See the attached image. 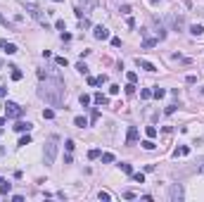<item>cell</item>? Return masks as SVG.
I'll return each mask as SVG.
<instances>
[{
    "mask_svg": "<svg viewBox=\"0 0 204 202\" xmlns=\"http://www.w3.org/2000/svg\"><path fill=\"white\" fill-rule=\"evenodd\" d=\"M38 98L52 107H60L64 102V81L60 76H45L38 88Z\"/></svg>",
    "mask_w": 204,
    "mask_h": 202,
    "instance_id": "1",
    "label": "cell"
},
{
    "mask_svg": "<svg viewBox=\"0 0 204 202\" xmlns=\"http://www.w3.org/2000/svg\"><path fill=\"white\" fill-rule=\"evenodd\" d=\"M55 157H57V136H52L48 143H45V152H43L45 166H52L55 164Z\"/></svg>",
    "mask_w": 204,
    "mask_h": 202,
    "instance_id": "2",
    "label": "cell"
},
{
    "mask_svg": "<svg viewBox=\"0 0 204 202\" xmlns=\"http://www.w3.org/2000/svg\"><path fill=\"white\" fill-rule=\"evenodd\" d=\"M26 12L36 19V21H38V24H40V26H48V17H45V12H43L40 7H36V5H31V2H29V5H26Z\"/></svg>",
    "mask_w": 204,
    "mask_h": 202,
    "instance_id": "3",
    "label": "cell"
},
{
    "mask_svg": "<svg viewBox=\"0 0 204 202\" xmlns=\"http://www.w3.org/2000/svg\"><path fill=\"white\" fill-rule=\"evenodd\" d=\"M5 117H7V119H19V117H21V107H19L17 102L7 100L5 102Z\"/></svg>",
    "mask_w": 204,
    "mask_h": 202,
    "instance_id": "4",
    "label": "cell"
},
{
    "mask_svg": "<svg viewBox=\"0 0 204 202\" xmlns=\"http://www.w3.org/2000/svg\"><path fill=\"white\" fill-rule=\"evenodd\" d=\"M183 195H185V193H183V185H180V183H173L169 188V200L171 202H180V200H183Z\"/></svg>",
    "mask_w": 204,
    "mask_h": 202,
    "instance_id": "5",
    "label": "cell"
},
{
    "mask_svg": "<svg viewBox=\"0 0 204 202\" xmlns=\"http://www.w3.org/2000/svg\"><path fill=\"white\" fill-rule=\"evenodd\" d=\"M171 29H173V31H183V29H185L183 14H173V17H171Z\"/></svg>",
    "mask_w": 204,
    "mask_h": 202,
    "instance_id": "6",
    "label": "cell"
},
{
    "mask_svg": "<svg viewBox=\"0 0 204 202\" xmlns=\"http://www.w3.org/2000/svg\"><path fill=\"white\" fill-rule=\"evenodd\" d=\"M138 140V126H128V133H126V145H135Z\"/></svg>",
    "mask_w": 204,
    "mask_h": 202,
    "instance_id": "7",
    "label": "cell"
},
{
    "mask_svg": "<svg viewBox=\"0 0 204 202\" xmlns=\"http://www.w3.org/2000/svg\"><path fill=\"white\" fill-rule=\"evenodd\" d=\"M93 36L98 38V41H107V38H109V29H105V26H95V29H93Z\"/></svg>",
    "mask_w": 204,
    "mask_h": 202,
    "instance_id": "8",
    "label": "cell"
},
{
    "mask_svg": "<svg viewBox=\"0 0 204 202\" xmlns=\"http://www.w3.org/2000/svg\"><path fill=\"white\" fill-rule=\"evenodd\" d=\"M31 129H33V124H29V121H17L14 124V131H19V133H29Z\"/></svg>",
    "mask_w": 204,
    "mask_h": 202,
    "instance_id": "9",
    "label": "cell"
},
{
    "mask_svg": "<svg viewBox=\"0 0 204 202\" xmlns=\"http://www.w3.org/2000/svg\"><path fill=\"white\" fill-rule=\"evenodd\" d=\"M0 48H2V50H5L7 55H14V52L19 50V48L14 45V43H7V41H0Z\"/></svg>",
    "mask_w": 204,
    "mask_h": 202,
    "instance_id": "10",
    "label": "cell"
},
{
    "mask_svg": "<svg viewBox=\"0 0 204 202\" xmlns=\"http://www.w3.org/2000/svg\"><path fill=\"white\" fill-rule=\"evenodd\" d=\"M93 102H95V105H109V98L102 95V93H95V95H93Z\"/></svg>",
    "mask_w": 204,
    "mask_h": 202,
    "instance_id": "11",
    "label": "cell"
},
{
    "mask_svg": "<svg viewBox=\"0 0 204 202\" xmlns=\"http://www.w3.org/2000/svg\"><path fill=\"white\" fill-rule=\"evenodd\" d=\"M138 64H140L145 72H157V67L152 64V62H147V60H140V57H138Z\"/></svg>",
    "mask_w": 204,
    "mask_h": 202,
    "instance_id": "12",
    "label": "cell"
},
{
    "mask_svg": "<svg viewBox=\"0 0 204 202\" xmlns=\"http://www.w3.org/2000/svg\"><path fill=\"white\" fill-rule=\"evenodd\" d=\"M173 155H176V157H187V155H190V147H187V145H180V147H176V152H173Z\"/></svg>",
    "mask_w": 204,
    "mask_h": 202,
    "instance_id": "13",
    "label": "cell"
},
{
    "mask_svg": "<svg viewBox=\"0 0 204 202\" xmlns=\"http://www.w3.org/2000/svg\"><path fill=\"white\" fill-rule=\"evenodd\" d=\"M157 43H159L157 38H147V36L142 38V48H154V45H157Z\"/></svg>",
    "mask_w": 204,
    "mask_h": 202,
    "instance_id": "14",
    "label": "cell"
},
{
    "mask_svg": "<svg viewBox=\"0 0 204 202\" xmlns=\"http://www.w3.org/2000/svg\"><path fill=\"white\" fill-rule=\"evenodd\" d=\"M202 31H204L202 24H192V26H190V33H192V36H202Z\"/></svg>",
    "mask_w": 204,
    "mask_h": 202,
    "instance_id": "15",
    "label": "cell"
},
{
    "mask_svg": "<svg viewBox=\"0 0 204 202\" xmlns=\"http://www.w3.org/2000/svg\"><path fill=\"white\" fill-rule=\"evenodd\" d=\"M195 169H197V174H204V157H197Z\"/></svg>",
    "mask_w": 204,
    "mask_h": 202,
    "instance_id": "16",
    "label": "cell"
},
{
    "mask_svg": "<svg viewBox=\"0 0 204 202\" xmlns=\"http://www.w3.org/2000/svg\"><path fill=\"white\" fill-rule=\"evenodd\" d=\"M152 95H154V98H157V100H161V98H164V95H166V91H164V88H159V86H157V88H154V91H152Z\"/></svg>",
    "mask_w": 204,
    "mask_h": 202,
    "instance_id": "17",
    "label": "cell"
},
{
    "mask_svg": "<svg viewBox=\"0 0 204 202\" xmlns=\"http://www.w3.org/2000/svg\"><path fill=\"white\" fill-rule=\"evenodd\" d=\"M74 124H76L79 129H83V126H88V119H86V117H76V119H74Z\"/></svg>",
    "mask_w": 204,
    "mask_h": 202,
    "instance_id": "18",
    "label": "cell"
},
{
    "mask_svg": "<svg viewBox=\"0 0 204 202\" xmlns=\"http://www.w3.org/2000/svg\"><path fill=\"white\" fill-rule=\"evenodd\" d=\"M98 157H102V152H100L98 147H93V150H88V159H98Z\"/></svg>",
    "mask_w": 204,
    "mask_h": 202,
    "instance_id": "19",
    "label": "cell"
},
{
    "mask_svg": "<svg viewBox=\"0 0 204 202\" xmlns=\"http://www.w3.org/2000/svg\"><path fill=\"white\" fill-rule=\"evenodd\" d=\"M10 69H12V79H14V81H21V76H24V74L19 72L17 67H10Z\"/></svg>",
    "mask_w": 204,
    "mask_h": 202,
    "instance_id": "20",
    "label": "cell"
},
{
    "mask_svg": "<svg viewBox=\"0 0 204 202\" xmlns=\"http://www.w3.org/2000/svg\"><path fill=\"white\" fill-rule=\"evenodd\" d=\"M79 100H81V105H83V107H88L90 102H93V98H90V95H86V93H83V95H81Z\"/></svg>",
    "mask_w": 204,
    "mask_h": 202,
    "instance_id": "21",
    "label": "cell"
},
{
    "mask_svg": "<svg viewBox=\"0 0 204 202\" xmlns=\"http://www.w3.org/2000/svg\"><path fill=\"white\" fill-rule=\"evenodd\" d=\"M112 162H114V155L112 152H105L102 155V164H112Z\"/></svg>",
    "mask_w": 204,
    "mask_h": 202,
    "instance_id": "22",
    "label": "cell"
},
{
    "mask_svg": "<svg viewBox=\"0 0 204 202\" xmlns=\"http://www.w3.org/2000/svg\"><path fill=\"white\" fill-rule=\"evenodd\" d=\"M119 166H121V171H124V174H133V166L128 164V162H121Z\"/></svg>",
    "mask_w": 204,
    "mask_h": 202,
    "instance_id": "23",
    "label": "cell"
},
{
    "mask_svg": "<svg viewBox=\"0 0 204 202\" xmlns=\"http://www.w3.org/2000/svg\"><path fill=\"white\" fill-rule=\"evenodd\" d=\"M12 190V183H0V195H7Z\"/></svg>",
    "mask_w": 204,
    "mask_h": 202,
    "instance_id": "24",
    "label": "cell"
},
{
    "mask_svg": "<svg viewBox=\"0 0 204 202\" xmlns=\"http://www.w3.org/2000/svg\"><path fill=\"white\" fill-rule=\"evenodd\" d=\"M76 72H79V74H83V76H88V67L83 64V62H79V64H76Z\"/></svg>",
    "mask_w": 204,
    "mask_h": 202,
    "instance_id": "25",
    "label": "cell"
},
{
    "mask_svg": "<svg viewBox=\"0 0 204 202\" xmlns=\"http://www.w3.org/2000/svg\"><path fill=\"white\" fill-rule=\"evenodd\" d=\"M140 98H142V100H150V98H152V91H150V88H142V91H140Z\"/></svg>",
    "mask_w": 204,
    "mask_h": 202,
    "instance_id": "26",
    "label": "cell"
},
{
    "mask_svg": "<svg viewBox=\"0 0 204 202\" xmlns=\"http://www.w3.org/2000/svg\"><path fill=\"white\" fill-rule=\"evenodd\" d=\"M131 176H133L135 183H145V174H140V171H138V174H131Z\"/></svg>",
    "mask_w": 204,
    "mask_h": 202,
    "instance_id": "27",
    "label": "cell"
},
{
    "mask_svg": "<svg viewBox=\"0 0 204 202\" xmlns=\"http://www.w3.org/2000/svg\"><path fill=\"white\" fill-rule=\"evenodd\" d=\"M29 143H31V136H29V133L19 138V145H21V147H24V145H29Z\"/></svg>",
    "mask_w": 204,
    "mask_h": 202,
    "instance_id": "28",
    "label": "cell"
},
{
    "mask_svg": "<svg viewBox=\"0 0 204 202\" xmlns=\"http://www.w3.org/2000/svg\"><path fill=\"white\" fill-rule=\"evenodd\" d=\"M142 147H145V150H154V143H152V138L142 140Z\"/></svg>",
    "mask_w": 204,
    "mask_h": 202,
    "instance_id": "29",
    "label": "cell"
},
{
    "mask_svg": "<svg viewBox=\"0 0 204 202\" xmlns=\"http://www.w3.org/2000/svg\"><path fill=\"white\" fill-rule=\"evenodd\" d=\"M126 79H128V83H135V81H138V74H135V72H128V74H126Z\"/></svg>",
    "mask_w": 204,
    "mask_h": 202,
    "instance_id": "30",
    "label": "cell"
},
{
    "mask_svg": "<svg viewBox=\"0 0 204 202\" xmlns=\"http://www.w3.org/2000/svg\"><path fill=\"white\" fill-rule=\"evenodd\" d=\"M95 81H98V86H102V83H107V81H109V76H107V74H100V76L95 79Z\"/></svg>",
    "mask_w": 204,
    "mask_h": 202,
    "instance_id": "31",
    "label": "cell"
},
{
    "mask_svg": "<svg viewBox=\"0 0 204 202\" xmlns=\"http://www.w3.org/2000/svg\"><path fill=\"white\" fill-rule=\"evenodd\" d=\"M98 197H100L102 202H109V200H112V195H109V193H105V190H100V195H98Z\"/></svg>",
    "mask_w": 204,
    "mask_h": 202,
    "instance_id": "32",
    "label": "cell"
},
{
    "mask_svg": "<svg viewBox=\"0 0 204 202\" xmlns=\"http://www.w3.org/2000/svg\"><path fill=\"white\" fill-rule=\"evenodd\" d=\"M145 133H147V138H154V136H157V129H154V126H147Z\"/></svg>",
    "mask_w": 204,
    "mask_h": 202,
    "instance_id": "33",
    "label": "cell"
},
{
    "mask_svg": "<svg viewBox=\"0 0 204 202\" xmlns=\"http://www.w3.org/2000/svg\"><path fill=\"white\" fill-rule=\"evenodd\" d=\"M55 62H57L60 67H67V64H69V60H67V57H55Z\"/></svg>",
    "mask_w": 204,
    "mask_h": 202,
    "instance_id": "34",
    "label": "cell"
},
{
    "mask_svg": "<svg viewBox=\"0 0 204 202\" xmlns=\"http://www.w3.org/2000/svg\"><path fill=\"white\" fill-rule=\"evenodd\" d=\"M119 88H121V86H116V83H112V86H109V95H119Z\"/></svg>",
    "mask_w": 204,
    "mask_h": 202,
    "instance_id": "35",
    "label": "cell"
},
{
    "mask_svg": "<svg viewBox=\"0 0 204 202\" xmlns=\"http://www.w3.org/2000/svg\"><path fill=\"white\" fill-rule=\"evenodd\" d=\"M55 29H60V31H64V29H67V24H64V19H57V21H55Z\"/></svg>",
    "mask_w": 204,
    "mask_h": 202,
    "instance_id": "36",
    "label": "cell"
},
{
    "mask_svg": "<svg viewBox=\"0 0 204 202\" xmlns=\"http://www.w3.org/2000/svg\"><path fill=\"white\" fill-rule=\"evenodd\" d=\"M64 147H67V152H74V147H76V143H74V140H67V143H64Z\"/></svg>",
    "mask_w": 204,
    "mask_h": 202,
    "instance_id": "37",
    "label": "cell"
},
{
    "mask_svg": "<svg viewBox=\"0 0 204 202\" xmlns=\"http://www.w3.org/2000/svg\"><path fill=\"white\" fill-rule=\"evenodd\" d=\"M43 119H55V112L52 110H43Z\"/></svg>",
    "mask_w": 204,
    "mask_h": 202,
    "instance_id": "38",
    "label": "cell"
},
{
    "mask_svg": "<svg viewBox=\"0 0 204 202\" xmlns=\"http://www.w3.org/2000/svg\"><path fill=\"white\" fill-rule=\"evenodd\" d=\"M185 83H197V76H195V74H187V76H185Z\"/></svg>",
    "mask_w": 204,
    "mask_h": 202,
    "instance_id": "39",
    "label": "cell"
},
{
    "mask_svg": "<svg viewBox=\"0 0 204 202\" xmlns=\"http://www.w3.org/2000/svg\"><path fill=\"white\" fill-rule=\"evenodd\" d=\"M126 93H128V95H133V93H135V83H128V86H126Z\"/></svg>",
    "mask_w": 204,
    "mask_h": 202,
    "instance_id": "40",
    "label": "cell"
},
{
    "mask_svg": "<svg viewBox=\"0 0 204 202\" xmlns=\"http://www.w3.org/2000/svg\"><path fill=\"white\" fill-rule=\"evenodd\" d=\"M98 119H100V112L93 110V114H90V121H98Z\"/></svg>",
    "mask_w": 204,
    "mask_h": 202,
    "instance_id": "41",
    "label": "cell"
},
{
    "mask_svg": "<svg viewBox=\"0 0 204 202\" xmlns=\"http://www.w3.org/2000/svg\"><path fill=\"white\" fill-rule=\"evenodd\" d=\"M124 197H126V200H133V197H135V193H133V190H126V193H124Z\"/></svg>",
    "mask_w": 204,
    "mask_h": 202,
    "instance_id": "42",
    "label": "cell"
},
{
    "mask_svg": "<svg viewBox=\"0 0 204 202\" xmlns=\"http://www.w3.org/2000/svg\"><path fill=\"white\" fill-rule=\"evenodd\" d=\"M176 107H178V105H169V107H166L164 112H166V114H173V112H176Z\"/></svg>",
    "mask_w": 204,
    "mask_h": 202,
    "instance_id": "43",
    "label": "cell"
},
{
    "mask_svg": "<svg viewBox=\"0 0 204 202\" xmlns=\"http://www.w3.org/2000/svg\"><path fill=\"white\" fill-rule=\"evenodd\" d=\"M112 45L119 48V45H121V38H116V36H114V38H112Z\"/></svg>",
    "mask_w": 204,
    "mask_h": 202,
    "instance_id": "44",
    "label": "cell"
},
{
    "mask_svg": "<svg viewBox=\"0 0 204 202\" xmlns=\"http://www.w3.org/2000/svg\"><path fill=\"white\" fill-rule=\"evenodd\" d=\"M62 41H64V43H69V41H71V33H64V31H62Z\"/></svg>",
    "mask_w": 204,
    "mask_h": 202,
    "instance_id": "45",
    "label": "cell"
},
{
    "mask_svg": "<svg viewBox=\"0 0 204 202\" xmlns=\"http://www.w3.org/2000/svg\"><path fill=\"white\" fill-rule=\"evenodd\" d=\"M0 24H2V26H10V24H7V19L2 17V14H0Z\"/></svg>",
    "mask_w": 204,
    "mask_h": 202,
    "instance_id": "46",
    "label": "cell"
},
{
    "mask_svg": "<svg viewBox=\"0 0 204 202\" xmlns=\"http://www.w3.org/2000/svg\"><path fill=\"white\" fill-rule=\"evenodd\" d=\"M5 121H7V117H0V129L5 126Z\"/></svg>",
    "mask_w": 204,
    "mask_h": 202,
    "instance_id": "47",
    "label": "cell"
},
{
    "mask_svg": "<svg viewBox=\"0 0 204 202\" xmlns=\"http://www.w3.org/2000/svg\"><path fill=\"white\" fill-rule=\"evenodd\" d=\"M52 2H64V0H52Z\"/></svg>",
    "mask_w": 204,
    "mask_h": 202,
    "instance_id": "48",
    "label": "cell"
},
{
    "mask_svg": "<svg viewBox=\"0 0 204 202\" xmlns=\"http://www.w3.org/2000/svg\"><path fill=\"white\" fill-rule=\"evenodd\" d=\"M152 2H161V0H152Z\"/></svg>",
    "mask_w": 204,
    "mask_h": 202,
    "instance_id": "49",
    "label": "cell"
},
{
    "mask_svg": "<svg viewBox=\"0 0 204 202\" xmlns=\"http://www.w3.org/2000/svg\"><path fill=\"white\" fill-rule=\"evenodd\" d=\"M202 95H204V86H202Z\"/></svg>",
    "mask_w": 204,
    "mask_h": 202,
    "instance_id": "50",
    "label": "cell"
},
{
    "mask_svg": "<svg viewBox=\"0 0 204 202\" xmlns=\"http://www.w3.org/2000/svg\"><path fill=\"white\" fill-rule=\"evenodd\" d=\"M0 183H2V178H0Z\"/></svg>",
    "mask_w": 204,
    "mask_h": 202,
    "instance_id": "51",
    "label": "cell"
}]
</instances>
